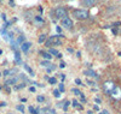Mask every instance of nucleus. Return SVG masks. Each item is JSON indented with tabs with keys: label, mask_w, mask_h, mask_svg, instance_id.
Listing matches in <instances>:
<instances>
[{
	"label": "nucleus",
	"mask_w": 121,
	"mask_h": 114,
	"mask_svg": "<svg viewBox=\"0 0 121 114\" xmlns=\"http://www.w3.org/2000/svg\"><path fill=\"white\" fill-rule=\"evenodd\" d=\"M62 45V41L59 40V36L56 35V36H50L48 40L46 41V47L48 46H59Z\"/></svg>",
	"instance_id": "f257e3e1"
},
{
	"label": "nucleus",
	"mask_w": 121,
	"mask_h": 114,
	"mask_svg": "<svg viewBox=\"0 0 121 114\" xmlns=\"http://www.w3.org/2000/svg\"><path fill=\"white\" fill-rule=\"evenodd\" d=\"M74 17L79 20H84L88 18V12L86 10H75L74 11Z\"/></svg>",
	"instance_id": "f03ea898"
},
{
	"label": "nucleus",
	"mask_w": 121,
	"mask_h": 114,
	"mask_svg": "<svg viewBox=\"0 0 121 114\" xmlns=\"http://www.w3.org/2000/svg\"><path fill=\"white\" fill-rule=\"evenodd\" d=\"M60 25L64 27L68 30H72L73 29V20L69 17H64V18H62V20H60Z\"/></svg>",
	"instance_id": "7ed1b4c3"
},
{
	"label": "nucleus",
	"mask_w": 121,
	"mask_h": 114,
	"mask_svg": "<svg viewBox=\"0 0 121 114\" xmlns=\"http://www.w3.org/2000/svg\"><path fill=\"white\" fill-rule=\"evenodd\" d=\"M55 15H56L57 18H60V19H62V18L67 17L68 12H67V10H65L64 7H57L56 11H55Z\"/></svg>",
	"instance_id": "20e7f679"
},
{
	"label": "nucleus",
	"mask_w": 121,
	"mask_h": 114,
	"mask_svg": "<svg viewBox=\"0 0 121 114\" xmlns=\"http://www.w3.org/2000/svg\"><path fill=\"white\" fill-rule=\"evenodd\" d=\"M114 88H115L114 83H113V82H110V80L105 82L104 84H103V89H104V91L107 92V94H109V95H110V92H112V90H113Z\"/></svg>",
	"instance_id": "39448f33"
},
{
	"label": "nucleus",
	"mask_w": 121,
	"mask_h": 114,
	"mask_svg": "<svg viewBox=\"0 0 121 114\" xmlns=\"http://www.w3.org/2000/svg\"><path fill=\"white\" fill-rule=\"evenodd\" d=\"M18 79H19V77H18V76H17V77H11L10 79H6V82H5V85H6V87H9V85L17 84Z\"/></svg>",
	"instance_id": "423d86ee"
},
{
	"label": "nucleus",
	"mask_w": 121,
	"mask_h": 114,
	"mask_svg": "<svg viewBox=\"0 0 121 114\" xmlns=\"http://www.w3.org/2000/svg\"><path fill=\"white\" fill-rule=\"evenodd\" d=\"M30 47H32V42H28V41H24V42L21 45V49H22V52H24V53H27Z\"/></svg>",
	"instance_id": "0eeeda50"
},
{
	"label": "nucleus",
	"mask_w": 121,
	"mask_h": 114,
	"mask_svg": "<svg viewBox=\"0 0 121 114\" xmlns=\"http://www.w3.org/2000/svg\"><path fill=\"white\" fill-rule=\"evenodd\" d=\"M84 73L87 76V77H93V78H98V75L96 73V72L93 70H86Z\"/></svg>",
	"instance_id": "6e6552de"
},
{
	"label": "nucleus",
	"mask_w": 121,
	"mask_h": 114,
	"mask_svg": "<svg viewBox=\"0 0 121 114\" xmlns=\"http://www.w3.org/2000/svg\"><path fill=\"white\" fill-rule=\"evenodd\" d=\"M15 61H16V64H17V65L22 64V60H21V54H19V52H18V50H15Z\"/></svg>",
	"instance_id": "1a4fd4ad"
},
{
	"label": "nucleus",
	"mask_w": 121,
	"mask_h": 114,
	"mask_svg": "<svg viewBox=\"0 0 121 114\" xmlns=\"http://www.w3.org/2000/svg\"><path fill=\"white\" fill-rule=\"evenodd\" d=\"M23 42H24V36H23V35H19V36L17 37V40H16V43L21 46Z\"/></svg>",
	"instance_id": "9d476101"
},
{
	"label": "nucleus",
	"mask_w": 121,
	"mask_h": 114,
	"mask_svg": "<svg viewBox=\"0 0 121 114\" xmlns=\"http://www.w3.org/2000/svg\"><path fill=\"white\" fill-rule=\"evenodd\" d=\"M23 66H24V68H26V71H27V72H28V73H29V76H34V71H33L32 68H30V67H29V66H28L27 64H24Z\"/></svg>",
	"instance_id": "9b49d317"
},
{
	"label": "nucleus",
	"mask_w": 121,
	"mask_h": 114,
	"mask_svg": "<svg viewBox=\"0 0 121 114\" xmlns=\"http://www.w3.org/2000/svg\"><path fill=\"white\" fill-rule=\"evenodd\" d=\"M82 3H84L85 5H87V6H92V5H95L96 0H84Z\"/></svg>",
	"instance_id": "f8f14e48"
},
{
	"label": "nucleus",
	"mask_w": 121,
	"mask_h": 114,
	"mask_svg": "<svg viewBox=\"0 0 121 114\" xmlns=\"http://www.w3.org/2000/svg\"><path fill=\"white\" fill-rule=\"evenodd\" d=\"M72 105H73V107H75V108H78V109H82V106L79 105V102H78L76 100H74V101L72 102Z\"/></svg>",
	"instance_id": "ddd939ff"
},
{
	"label": "nucleus",
	"mask_w": 121,
	"mask_h": 114,
	"mask_svg": "<svg viewBox=\"0 0 121 114\" xmlns=\"http://www.w3.org/2000/svg\"><path fill=\"white\" fill-rule=\"evenodd\" d=\"M45 41H46V35H45V34L40 35V37H39V40H38V42H39V43H44Z\"/></svg>",
	"instance_id": "4468645a"
},
{
	"label": "nucleus",
	"mask_w": 121,
	"mask_h": 114,
	"mask_svg": "<svg viewBox=\"0 0 121 114\" xmlns=\"http://www.w3.org/2000/svg\"><path fill=\"white\" fill-rule=\"evenodd\" d=\"M48 53L50 54H53L55 57H58V50H56V49H53V48H48Z\"/></svg>",
	"instance_id": "2eb2a0df"
},
{
	"label": "nucleus",
	"mask_w": 121,
	"mask_h": 114,
	"mask_svg": "<svg viewBox=\"0 0 121 114\" xmlns=\"http://www.w3.org/2000/svg\"><path fill=\"white\" fill-rule=\"evenodd\" d=\"M40 65H41L43 67H48L50 65H51V63H50L48 60H44V61H41V63H40Z\"/></svg>",
	"instance_id": "dca6fc26"
},
{
	"label": "nucleus",
	"mask_w": 121,
	"mask_h": 114,
	"mask_svg": "<svg viewBox=\"0 0 121 114\" xmlns=\"http://www.w3.org/2000/svg\"><path fill=\"white\" fill-rule=\"evenodd\" d=\"M40 53H41V54L44 55V58H45L46 60H48V61H50V60L52 59V55L50 54V53H43V52H40Z\"/></svg>",
	"instance_id": "f3484780"
},
{
	"label": "nucleus",
	"mask_w": 121,
	"mask_h": 114,
	"mask_svg": "<svg viewBox=\"0 0 121 114\" xmlns=\"http://www.w3.org/2000/svg\"><path fill=\"white\" fill-rule=\"evenodd\" d=\"M47 80H48L50 84H56V83H57V79H56L55 77H48Z\"/></svg>",
	"instance_id": "a211bd4d"
},
{
	"label": "nucleus",
	"mask_w": 121,
	"mask_h": 114,
	"mask_svg": "<svg viewBox=\"0 0 121 114\" xmlns=\"http://www.w3.org/2000/svg\"><path fill=\"white\" fill-rule=\"evenodd\" d=\"M55 68H56V66H55L53 64H51V65H50L48 67H46V70H47V72H48V73H50V72H52Z\"/></svg>",
	"instance_id": "6ab92c4d"
},
{
	"label": "nucleus",
	"mask_w": 121,
	"mask_h": 114,
	"mask_svg": "<svg viewBox=\"0 0 121 114\" xmlns=\"http://www.w3.org/2000/svg\"><path fill=\"white\" fill-rule=\"evenodd\" d=\"M53 96H55L56 99H59V97H60V92L58 91V89L53 90Z\"/></svg>",
	"instance_id": "aec40b11"
},
{
	"label": "nucleus",
	"mask_w": 121,
	"mask_h": 114,
	"mask_svg": "<svg viewBox=\"0 0 121 114\" xmlns=\"http://www.w3.org/2000/svg\"><path fill=\"white\" fill-rule=\"evenodd\" d=\"M72 92H74L75 95H79V96L81 95V91H80L79 89H76V88H73V89H72Z\"/></svg>",
	"instance_id": "412c9836"
},
{
	"label": "nucleus",
	"mask_w": 121,
	"mask_h": 114,
	"mask_svg": "<svg viewBox=\"0 0 121 114\" xmlns=\"http://www.w3.org/2000/svg\"><path fill=\"white\" fill-rule=\"evenodd\" d=\"M36 101H38V102H40V103H43V102L45 101V97H44L43 95H39V96L36 97Z\"/></svg>",
	"instance_id": "4be33fe9"
},
{
	"label": "nucleus",
	"mask_w": 121,
	"mask_h": 114,
	"mask_svg": "<svg viewBox=\"0 0 121 114\" xmlns=\"http://www.w3.org/2000/svg\"><path fill=\"white\" fill-rule=\"evenodd\" d=\"M24 87H26V84H24V83H21V84L16 85V87H15V89H16V90H19V89H23Z\"/></svg>",
	"instance_id": "5701e85b"
},
{
	"label": "nucleus",
	"mask_w": 121,
	"mask_h": 114,
	"mask_svg": "<svg viewBox=\"0 0 121 114\" xmlns=\"http://www.w3.org/2000/svg\"><path fill=\"white\" fill-rule=\"evenodd\" d=\"M16 108H17V110H19L21 113H23V112H24V106H23V105H18Z\"/></svg>",
	"instance_id": "b1692460"
},
{
	"label": "nucleus",
	"mask_w": 121,
	"mask_h": 114,
	"mask_svg": "<svg viewBox=\"0 0 121 114\" xmlns=\"http://www.w3.org/2000/svg\"><path fill=\"white\" fill-rule=\"evenodd\" d=\"M69 106H70V102H69V101H65V102H64V105H63V109L67 110Z\"/></svg>",
	"instance_id": "393cba45"
},
{
	"label": "nucleus",
	"mask_w": 121,
	"mask_h": 114,
	"mask_svg": "<svg viewBox=\"0 0 121 114\" xmlns=\"http://www.w3.org/2000/svg\"><path fill=\"white\" fill-rule=\"evenodd\" d=\"M58 87H59V89H58V91H59V92H63V91H64V85H63V83H60V84H59Z\"/></svg>",
	"instance_id": "a878e982"
},
{
	"label": "nucleus",
	"mask_w": 121,
	"mask_h": 114,
	"mask_svg": "<svg viewBox=\"0 0 121 114\" xmlns=\"http://www.w3.org/2000/svg\"><path fill=\"white\" fill-rule=\"evenodd\" d=\"M35 20H36V22H40V23L44 22V19L41 18V16H36V17H35Z\"/></svg>",
	"instance_id": "bb28decb"
},
{
	"label": "nucleus",
	"mask_w": 121,
	"mask_h": 114,
	"mask_svg": "<svg viewBox=\"0 0 121 114\" xmlns=\"http://www.w3.org/2000/svg\"><path fill=\"white\" fill-rule=\"evenodd\" d=\"M87 84L91 85V87H95V85H96V83H95V82H91V80H87Z\"/></svg>",
	"instance_id": "cd10ccee"
},
{
	"label": "nucleus",
	"mask_w": 121,
	"mask_h": 114,
	"mask_svg": "<svg viewBox=\"0 0 121 114\" xmlns=\"http://www.w3.org/2000/svg\"><path fill=\"white\" fill-rule=\"evenodd\" d=\"M75 83H76L78 85H82V84H81V80H80L79 78H76V79H75Z\"/></svg>",
	"instance_id": "c85d7f7f"
},
{
	"label": "nucleus",
	"mask_w": 121,
	"mask_h": 114,
	"mask_svg": "<svg viewBox=\"0 0 121 114\" xmlns=\"http://www.w3.org/2000/svg\"><path fill=\"white\" fill-rule=\"evenodd\" d=\"M56 30H57V33H58V34L62 33V28H60V27H57V28H56Z\"/></svg>",
	"instance_id": "c756f323"
},
{
	"label": "nucleus",
	"mask_w": 121,
	"mask_h": 114,
	"mask_svg": "<svg viewBox=\"0 0 121 114\" xmlns=\"http://www.w3.org/2000/svg\"><path fill=\"white\" fill-rule=\"evenodd\" d=\"M3 75H4L5 77H9V70H5V71H4V73H3Z\"/></svg>",
	"instance_id": "7c9ffc66"
},
{
	"label": "nucleus",
	"mask_w": 121,
	"mask_h": 114,
	"mask_svg": "<svg viewBox=\"0 0 121 114\" xmlns=\"http://www.w3.org/2000/svg\"><path fill=\"white\" fill-rule=\"evenodd\" d=\"M59 67H60V68H64V67H65V64H64V63H60V64H59Z\"/></svg>",
	"instance_id": "2f4dec72"
},
{
	"label": "nucleus",
	"mask_w": 121,
	"mask_h": 114,
	"mask_svg": "<svg viewBox=\"0 0 121 114\" xmlns=\"http://www.w3.org/2000/svg\"><path fill=\"white\" fill-rule=\"evenodd\" d=\"M29 90L32 91V92H35V88H34V87H30V88H29Z\"/></svg>",
	"instance_id": "473e14b6"
},
{
	"label": "nucleus",
	"mask_w": 121,
	"mask_h": 114,
	"mask_svg": "<svg viewBox=\"0 0 121 114\" xmlns=\"http://www.w3.org/2000/svg\"><path fill=\"white\" fill-rule=\"evenodd\" d=\"M59 75H60V79H64V78H65L64 73H59Z\"/></svg>",
	"instance_id": "72a5a7b5"
},
{
	"label": "nucleus",
	"mask_w": 121,
	"mask_h": 114,
	"mask_svg": "<svg viewBox=\"0 0 121 114\" xmlns=\"http://www.w3.org/2000/svg\"><path fill=\"white\" fill-rule=\"evenodd\" d=\"M5 106H6L5 102H1V103H0V107H5Z\"/></svg>",
	"instance_id": "f704fd0d"
},
{
	"label": "nucleus",
	"mask_w": 121,
	"mask_h": 114,
	"mask_svg": "<svg viewBox=\"0 0 121 114\" xmlns=\"http://www.w3.org/2000/svg\"><path fill=\"white\" fill-rule=\"evenodd\" d=\"M1 18H3L4 20H6V16H5V13H3V15H1Z\"/></svg>",
	"instance_id": "c9c22d12"
},
{
	"label": "nucleus",
	"mask_w": 121,
	"mask_h": 114,
	"mask_svg": "<svg viewBox=\"0 0 121 114\" xmlns=\"http://www.w3.org/2000/svg\"><path fill=\"white\" fill-rule=\"evenodd\" d=\"M93 109H95V110H99V107H98V106H97V105H96V106H95V107H93Z\"/></svg>",
	"instance_id": "e433bc0d"
},
{
	"label": "nucleus",
	"mask_w": 121,
	"mask_h": 114,
	"mask_svg": "<svg viewBox=\"0 0 121 114\" xmlns=\"http://www.w3.org/2000/svg\"><path fill=\"white\" fill-rule=\"evenodd\" d=\"M102 114H109V112H108V110H107V109H104V110H103V112H102Z\"/></svg>",
	"instance_id": "4c0bfd02"
},
{
	"label": "nucleus",
	"mask_w": 121,
	"mask_h": 114,
	"mask_svg": "<svg viewBox=\"0 0 121 114\" xmlns=\"http://www.w3.org/2000/svg\"><path fill=\"white\" fill-rule=\"evenodd\" d=\"M95 101H96V103H100V99H96Z\"/></svg>",
	"instance_id": "58836bf2"
},
{
	"label": "nucleus",
	"mask_w": 121,
	"mask_h": 114,
	"mask_svg": "<svg viewBox=\"0 0 121 114\" xmlns=\"http://www.w3.org/2000/svg\"><path fill=\"white\" fill-rule=\"evenodd\" d=\"M76 55H78V58H80V57H81V53H80V52H78Z\"/></svg>",
	"instance_id": "ea45409f"
},
{
	"label": "nucleus",
	"mask_w": 121,
	"mask_h": 114,
	"mask_svg": "<svg viewBox=\"0 0 121 114\" xmlns=\"http://www.w3.org/2000/svg\"><path fill=\"white\" fill-rule=\"evenodd\" d=\"M87 113H88V114H93V112H92V110H90V112H87Z\"/></svg>",
	"instance_id": "a19ab883"
},
{
	"label": "nucleus",
	"mask_w": 121,
	"mask_h": 114,
	"mask_svg": "<svg viewBox=\"0 0 121 114\" xmlns=\"http://www.w3.org/2000/svg\"><path fill=\"white\" fill-rule=\"evenodd\" d=\"M0 54H3V50L1 49H0Z\"/></svg>",
	"instance_id": "79ce46f5"
},
{
	"label": "nucleus",
	"mask_w": 121,
	"mask_h": 114,
	"mask_svg": "<svg viewBox=\"0 0 121 114\" xmlns=\"http://www.w3.org/2000/svg\"><path fill=\"white\" fill-rule=\"evenodd\" d=\"M46 114H51V113H50V112H48V113H46Z\"/></svg>",
	"instance_id": "37998d69"
},
{
	"label": "nucleus",
	"mask_w": 121,
	"mask_h": 114,
	"mask_svg": "<svg viewBox=\"0 0 121 114\" xmlns=\"http://www.w3.org/2000/svg\"><path fill=\"white\" fill-rule=\"evenodd\" d=\"M0 76H1V72H0Z\"/></svg>",
	"instance_id": "c03bdc74"
},
{
	"label": "nucleus",
	"mask_w": 121,
	"mask_h": 114,
	"mask_svg": "<svg viewBox=\"0 0 121 114\" xmlns=\"http://www.w3.org/2000/svg\"><path fill=\"white\" fill-rule=\"evenodd\" d=\"M117 1H121V0H117Z\"/></svg>",
	"instance_id": "a18cd8bd"
},
{
	"label": "nucleus",
	"mask_w": 121,
	"mask_h": 114,
	"mask_svg": "<svg viewBox=\"0 0 121 114\" xmlns=\"http://www.w3.org/2000/svg\"><path fill=\"white\" fill-rule=\"evenodd\" d=\"M96 1H97V0H96Z\"/></svg>",
	"instance_id": "49530a36"
}]
</instances>
